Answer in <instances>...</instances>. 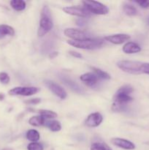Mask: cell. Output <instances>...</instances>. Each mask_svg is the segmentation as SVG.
Returning <instances> with one entry per match:
<instances>
[{
	"label": "cell",
	"mask_w": 149,
	"mask_h": 150,
	"mask_svg": "<svg viewBox=\"0 0 149 150\" xmlns=\"http://www.w3.org/2000/svg\"><path fill=\"white\" fill-rule=\"evenodd\" d=\"M40 89L34 86H18L15 87L9 91L10 95H21V96H31L39 92Z\"/></svg>",
	"instance_id": "cell-6"
},
{
	"label": "cell",
	"mask_w": 149,
	"mask_h": 150,
	"mask_svg": "<svg viewBox=\"0 0 149 150\" xmlns=\"http://www.w3.org/2000/svg\"><path fill=\"white\" fill-rule=\"evenodd\" d=\"M10 5L16 11H22L26 8V2L23 0H12Z\"/></svg>",
	"instance_id": "cell-19"
},
{
	"label": "cell",
	"mask_w": 149,
	"mask_h": 150,
	"mask_svg": "<svg viewBox=\"0 0 149 150\" xmlns=\"http://www.w3.org/2000/svg\"><path fill=\"white\" fill-rule=\"evenodd\" d=\"M111 143L118 147L122 148L124 149L133 150L135 149V145L130 141L127 139H120V138H113L111 139Z\"/></svg>",
	"instance_id": "cell-10"
},
{
	"label": "cell",
	"mask_w": 149,
	"mask_h": 150,
	"mask_svg": "<svg viewBox=\"0 0 149 150\" xmlns=\"http://www.w3.org/2000/svg\"><path fill=\"white\" fill-rule=\"evenodd\" d=\"M28 150H43V146L37 142H32L27 146Z\"/></svg>",
	"instance_id": "cell-25"
},
{
	"label": "cell",
	"mask_w": 149,
	"mask_h": 150,
	"mask_svg": "<svg viewBox=\"0 0 149 150\" xmlns=\"http://www.w3.org/2000/svg\"><path fill=\"white\" fill-rule=\"evenodd\" d=\"M103 117L99 113L96 112L90 114L86 120V125L88 127H96L102 123Z\"/></svg>",
	"instance_id": "cell-12"
},
{
	"label": "cell",
	"mask_w": 149,
	"mask_h": 150,
	"mask_svg": "<svg viewBox=\"0 0 149 150\" xmlns=\"http://www.w3.org/2000/svg\"><path fill=\"white\" fill-rule=\"evenodd\" d=\"M80 80L84 82L87 86H93L98 83L99 78L94 73H87L80 76Z\"/></svg>",
	"instance_id": "cell-13"
},
{
	"label": "cell",
	"mask_w": 149,
	"mask_h": 150,
	"mask_svg": "<svg viewBox=\"0 0 149 150\" xmlns=\"http://www.w3.org/2000/svg\"><path fill=\"white\" fill-rule=\"evenodd\" d=\"M130 38L131 37L129 35H126V34H116V35H109V36L105 37V39L107 41H109L111 43L119 45V44H122L128 41L130 39Z\"/></svg>",
	"instance_id": "cell-11"
},
{
	"label": "cell",
	"mask_w": 149,
	"mask_h": 150,
	"mask_svg": "<svg viewBox=\"0 0 149 150\" xmlns=\"http://www.w3.org/2000/svg\"><path fill=\"white\" fill-rule=\"evenodd\" d=\"M83 4L86 10L94 14L105 15L109 12L108 7L99 1L85 0V1H83Z\"/></svg>",
	"instance_id": "cell-5"
},
{
	"label": "cell",
	"mask_w": 149,
	"mask_h": 150,
	"mask_svg": "<svg viewBox=\"0 0 149 150\" xmlns=\"http://www.w3.org/2000/svg\"><path fill=\"white\" fill-rule=\"evenodd\" d=\"M10 76H8V74L4 72H1L0 73V82L3 84H7V83L10 82Z\"/></svg>",
	"instance_id": "cell-26"
},
{
	"label": "cell",
	"mask_w": 149,
	"mask_h": 150,
	"mask_svg": "<svg viewBox=\"0 0 149 150\" xmlns=\"http://www.w3.org/2000/svg\"><path fill=\"white\" fill-rule=\"evenodd\" d=\"M147 23H148V24L149 25V17L147 18Z\"/></svg>",
	"instance_id": "cell-33"
},
{
	"label": "cell",
	"mask_w": 149,
	"mask_h": 150,
	"mask_svg": "<svg viewBox=\"0 0 149 150\" xmlns=\"http://www.w3.org/2000/svg\"><path fill=\"white\" fill-rule=\"evenodd\" d=\"M45 84L53 93L55 95H56L57 97L60 98L61 100L65 99L67 97V94L66 92V91L63 89L61 86H60L59 85L57 84V83H54L53 81H51L46 80L45 81Z\"/></svg>",
	"instance_id": "cell-7"
},
{
	"label": "cell",
	"mask_w": 149,
	"mask_h": 150,
	"mask_svg": "<svg viewBox=\"0 0 149 150\" xmlns=\"http://www.w3.org/2000/svg\"><path fill=\"white\" fill-rule=\"evenodd\" d=\"M4 95H3V94L0 93V100H2L4 99Z\"/></svg>",
	"instance_id": "cell-32"
},
{
	"label": "cell",
	"mask_w": 149,
	"mask_h": 150,
	"mask_svg": "<svg viewBox=\"0 0 149 150\" xmlns=\"http://www.w3.org/2000/svg\"><path fill=\"white\" fill-rule=\"evenodd\" d=\"M123 10L126 15L129 16H134L137 14V10L134 6L130 4H124L123 7Z\"/></svg>",
	"instance_id": "cell-23"
},
{
	"label": "cell",
	"mask_w": 149,
	"mask_h": 150,
	"mask_svg": "<svg viewBox=\"0 0 149 150\" xmlns=\"http://www.w3.org/2000/svg\"><path fill=\"white\" fill-rule=\"evenodd\" d=\"M91 69L94 72V74H96L99 79H105V80H109V79H110V76L108 73H106V72L94 67H91Z\"/></svg>",
	"instance_id": "cell-21"
},
{
	"label": "cell",
	"mask_w": 149,
	"mask_h": 150,
	"mask_svg": "<svg viewBox=\"0 0 149 150\" xmlns=\"http://www.w3.org/2000/svg\"><path fill=\"white\" fill-rule=\"evenodd\" d=\"M120 70L130 74H147L149 75V63L137 61L122 60L117 63Z\"/></svg>",
	"instance_id": "cell-2"
},
{
	"label": "cell",
	"mask_w": 149,
	"mask_h": 150,
	"mask_svg": "<svg viewBox=\"0 0 149 150\" xmlns=\"http://www.w3.org/2000/svg\"><path fill=\"white\" fill-rule=\"evenodd\" d=\"M91 150H112L105 143L102 142H95L91 146Z\"/></svg>",
	"instance_id": "cell-22"
},
{
	"label": "cell",
	"mask_w": 149,
	"mask_h": 150,
	"mask_svg": "<svg viewBox=\"0 0 149 150\" xmlns=\"http://www.w3.org/2000/svg\"><path fill=\"white\" fill-rule=\"evenodd\" d=\"M37 112L39 113V115L45 119H53L57 117L56 113L52 111H49V110H39Z\"/></svg>",
	"instance_id": "cell-24"
},
{
	"label": "cell",
	"mask_w": 149,
	"mask_h": 150,
	"mask_svg": "<svg viewBox=\"0 0 149 150\" xmlns=\"http://www.w3.org/2000/svg\"><path fill=\"white\" fill-rule=\"evenodd\" d=\"M45 125L50 129L53 132L59 131L61 129V125L59 122L56 121V120H52V121H48L46 120L45 123Z\"/></svg>",
	"instance_id": "cell-18"
},
{
	"label": "cell",
	"mask_w": 149,
	"mask_h": 150,
	"mask_svg": "<svg viewBox=\"0 0 149 150\" xmlns=\"http://www.w3.org/2000/svg\"><path fill=\"white\" fill-rule=\"evenodd\" d=\"M69 53H70V55H72V57H76V58H80V59L83 58V56H82L81 54L78 52H75V51H70Z\"/></svg>",
	"instance_id": "cell-29"
},
{
	"label": "cell",
	"mask_w": 149,
	"mask_h": 150,
	"mask_svg": "<svg viewBox=\"0 0 149 150\" xmlns=\"http://www.w3.org/2000/svg\"><path fill=\"white\" fill-rule=\"evenodd\" d=\"M53 23L52 21L51 10L48 6L45 5L41 11V18L38 29V36L43 37L52 29Z\"/></svg>",
	"instance_id": "cell-3"
},
{
	"label": "cell",
	"mask_w": 149,
	"mask_h": 150,
	"mask_svg": "<svg viewBox=\"0 0 149 150\" xmlns=\"http://www.w3.org/2000/svg\"><path fill=\"white\" fill-rule=\"evenodd\" d=\"M46 119L44 118L42 116H36V117H32L29 119V123L32 126L34 127H39L41 125H45Z\"/></svg>",
	"instance_id": "cell-17"
},
{
	"label": "cell",
	"mask_w": 149,
	"mask_h": 150,
	"mask_svg": "<svg viewBox=\"0 0 149 150\" xmlns=\"http://www.w3.org/2000/svg\"><path fill=\"white\" fill-rule=\"evenodd\" d=\"M67 43L80 49L93 50L103 45L104 41L101 39H86L83 40H68Z\"/></svg>",
	"instance_id": "cell-4"
},
{
	"label": "cell",
	"mask_w": 149,
	"mask_h": 150,
	"mask_svg": "<svg viewBox=\"0 0 149 150\" xmlns=\"http://www.w3.org/2000/svg\"><path fill=\"white\" fill-rule=\"evenodd\" d=\"M64 35L73 40H83L87 39L86 34L84 32L74 28H67L64 30Z\"/></svg>",
	"instance_id": "cell-9"
},
{
	"label": "cell",
	"mask_w": 149,
	"mask_h": 150,
	"mask_svg": "<svg viewBox=\"0 0 149 150\" xmlns=\"http://www.w3.org/2000/svg\"><path fill=\"white\" fill-rule=\"evenodd\" d=\"M26 138L28 140L31 141L32 142H37L40 138L39 133L38 131L35 130H29L26 133Z\"/></svg>",
	"instance_id": "cell-20"
},
{
	"label": "cell",
	"mask_w": 149,
	"mask_h": 150,
	"mask_svg": "<svg viewBox=\"0 0 149 150\" xmlns=\"http://www.w3.org/2000/svg\"><path fill=\"white\" fill-rule=\"evenodd\" d=\"M58 53L57 52V51H53V52H52L51 54H50L49 57L51 59H54V58H56L57 56H58Z\"/></svg>",
	"instance_id": "cell-31"
},
{
	"label": "cell",
	"mask_w": 149,
	"mask_h": 150,
	"mask_svg": "<svg viewBox=\"0 0 149 150\" xmlns=\"http://www.w3.org/2000/svg\"><path fill=\"white\" fill-rule=\"evenodd\" d=\"M39 103H40V99L39 98H34V99H31L26 101V103L28 104H37Z\"/></svg>",
	"instance_id": "cell-28"
},
{
	"label": "cell",
	"mask_w": 149,
	"mask_h": 150,
	"mask_svg": "<svg viewBox=\"0 0 149 150\" xmlns=\"http://www.w3.org/2000/svg\"><path fill=\"white\" fill-rule=\"evenodd\" d=\"M133 92V87L130 85H124L121 86L115 93L114 97V103L112 109L115 111H121L124 110L126 105L133 100L129 94Z\"/></svg>",
	"instance_id": "cell-1"
},
{
	"label": "cell",
	"mask_w": 149,
	"mask_h": 150,
	"mask_svg": "<svg viewBox=\"0 0 149 150\" xmlns=\"http://www.w3.org/2000/svg\"><path fill=\"white\" fill-rule=\"evenodd\" d=\"M15 35V30L8 25H0V39L5 36H13Z\"/></svg>",
	"instance_id": "cell-16"
},
{
	"label": "cell",
	"mask_w": 149,
	"mask_h": 150,
	"mask_svg": "<svg viewBox=\"0 0 149 150\" xmlns=\"http://www.w3.org/2000/svg\"><path fill=\"white\" fill-rule=\"evenodd\" d=\"M77 24L78 25V26H84L85 24H86V22L84 21L83 20V19L80 18H79L78 20L77 21Z\"/></svg>",
	"instance_id": "cell-30"
},
{
	"label": "cell",
	"mask_w": 149,
	"mask_h": 150,
	"mask_svg": "<svg viewBox=\"0 0 149 150\" xmlns=\"http://www.w3.org/2000/svg\"><path fill=\"white\" fill-rule=\"evenodd\" d=\"M141 51L140 45L136 42H129L123 47V51L126 54H136Z\"/></svg>",
	"instance_id": "cell-14"
},
{
	"label": "cell",
	"mask_w": 149,
	"mask_h": 150,
	"mask_svg": "<svg viewBox=\"0 0 149 150\" xmlns=\"http://www.w3.org/2000/svg\"><path fill=\"white\" fill-rule=\"evenodd\" d=\"M62 81L64 83H65L67 86H68L70 89L72 91H74V92L78 94H83L84 93V91L82 89V88L79 86L77 83H76L75 82L73 81L72 80L70 79H67V78H62Z\"/></svg>",
	"instance_id": "cell-15"
},
{
	"label": "cell",
	"mask_w": 149,
	"mask_h": 150,
	"mask_svg": "<svg viewBox=\"0 0 149 150\" xmlns=\"http://www.w3.org/2000/svg\"><path fill=\"white\" fill-rule=\"evenodd\" d=\"M64 13L71 16H78L80 18H86L90 16L91 13L85 7H65L63 8Z\"/></svg>",
	"instance_id": "cell-8"
},
{
	"label": "cell",
	"mask_w": 149,
	"mask_h": 150,
	"mask_svg": "<svg viewBox=\"0 0 149 150\" xmlns=\"http://www.w3.org/2000/svg\"><path fill=\"white\" fill-rule=\"evenodd\" d=\"M137 4H138L142 8H148L149 7V0H142V1H135Z\"/></svg>",
	"instance_id": "cell-27"
}]
</instances>
